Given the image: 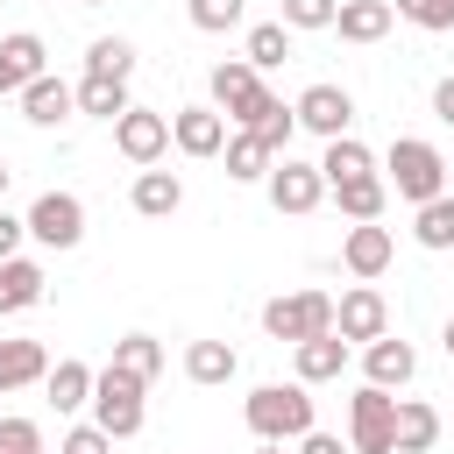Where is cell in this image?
Segmentation results:
<instances>
[{
  "label": "cell",
  "instance_id": "cell-2",
  "mask_svg": "<svg viewBox=\"0 0 454 454\" xmlns=\"http://www.w3.org/2000/svg\"><path fill=\"white\" fill-rule=\"evenodd\" d=\"M390 184H397V199L426 206V199L447 192V156H440L433 142H419V135H397V142H390Z\"/></svg>",
  "mask_w": 454,
  "mask_h": 454
},
{
  "label": "cell",
  "instance_id": "cell-5",
  "mask_svg": "<svg viewBox=\"0 0 454 454\" xmlns=\"http://www.w3.org/2000/svg\"><path fill=\"white\" fill-rule=\"evenodd\" d=\"M348 447L355 454H397V397L362 383L348 397Z\"/></svg>",
  "mask_w": 454,
  "mask_h": 454
},
{
  "label": "cell",
  "instance_id": "cell-38",
  "mask_svg": "<svg viewBox=\"0 0 454 454\" xmlns=\"http://www.w3.org/2000/svg\"><path fill=\"white\" fill-rule=\"evenodd\" d=\"M57 454H114V433H99V426H71Z\"/></svg>",
  "mask_w": 454,
  "mask_h": 454
},
{
  "label": "cell",
  "instance_id": "cell-44",
  "mask_svg": "<svg viewBox=\"0 0 454 454\" xmlns=\"http://www.w3.org/2000/svg\"><path fill=\"white\" fill-rule=\"evenodd\" d=\"M255 454H284V447H277V440H262V447H255Z\"/></svg>",
  "mask_w": 454,
  "mask_h": 454
},
{
  "label": "cell",
  "instance_id": "cell-13",
  "mask_svg": "<svg viewBox=\"0 0 454 454\" xmlns=\"http://www.w3.org/2000/svg\"><path fill=\"white\" fill-rule=\"evenodd\" d=\"M390 255H397V241H390V227H376V220H362V227H348V241H340V262L369 284V277H383L390 270Z\"/></svg>",
  "mask_w": 454,
  "mask_h": 454
},
{
  "label": "cell",
  "instance_id": "cell-36",
  "mask_svg": "<svg viewBox=\"0 0 454 454\" xmlns=\"http://www.w3.org/2000/svg\"><path fill=\"white\" fill-rule=\"evenodd\" d=\"M241 7H248V0H192V28L220 35V28H234V21H241Z\"/></svg>",
  "mask_w": 454,
  "mask_h": 454
},
{
  "label": "cell",
  "instance_id": "cell-34",
  "mask_svg": "<svg viewBox=\"0 0 454 454\" xmlns=\"http://www.w3.org/2000/svg\"><path fill=\"white\" fill-rule=\"evenodd\" d=\"M390 7H397L411 28H433V35H440V28H454V0H390Z\"/></svg>",
  "mask_w": 454,
  "mask_h": 454
},
{
  "label": "cell",
  "instance_id": "cell-20",
  "mask_svg": "<svg viewBox=\"0 0 454 454\" xmlns=\"http://www.w3.org/2000/svg\"><path fill=\"white\" fill-rule=\"evenodd\" d=\"M340 369H348V340H340V333H319V340L298 348V383H305V390H312V383H333Z\"/></svg>",
  "mask_w": 454,
  "mask_h": 454
},
{
  "label": "cell",
  "instance_id": "cell-10",
  "mask_svg": "<svg viewBox=\"0 0 454 454\" xmlns=\"http://www.w3.org/2000/svg\"><path fill=\"white\" fill-rule=\"evenodd\" d=\"M114 149H121L128 163H156V156L170 149V121L149 114V106H128V114L114 121Z\"/></svg>",
  "mask_w": 454,
  "mask_h": 454
},
{
  "label": "cell",
  "instance_id": "cell-25",
  "mask_svg": "<svg viewBox=\"0 0 454 454\" xmlns=\"http://www.w3.org/2000/svg\"><path fill=\"white\" fill-rule=\"evenodd\" d=\"M43 383H50V404H57V411H78V404H92V383H99V369H85V362H57Z\"/></svg>",
  "mask_w": 454,
  "mask_h": 454
},
{
  "label": "cell",
  "instance_id": "cell-33",
  "mask_svg": "<svg viewBox=\"0 0 454 454\" xmlns=\"http://www.w3.org/2000/svg\"><path fill=\"white\" fill-rule=\"evenodd\" d=\"M291 128H298V106L270 99V106H262V121H255L248 135H262V149H270V156H284V149H291Z\"/></svg>",
  "mask_w": 454,
  "mask_h": 454
},
{
  "label": "cell",
  "instance_id": "cell-32",
  "mask_svg": "<svg viewBox=\"0 0 454 454\" xmlns=\"http://www.w3.org/2000/svg\"><path fill=\"white\" fill-rule=\"evenodd\" d=\"M333 199H340V213L362 227V220H376V213H383V199H390V192H383V177H355V184H333Z\"/></svg>",
  "mask_w": 454,
  "mask_h": 454
},
{
  "label": "cell",
  "instance_id": "cell-3",
  "mask_svg": "<svg viewBox=\"0 0 454 454\" xmlns=\"http://www.w3.org/2000/svg\"><path fill=\"white\" fill-rule=\"evenodd\" d=\"M262 333H270V340L305 348V340L333 333V298H326V291H291V298H270V305H262Z\"/></svg>",
  "mask_w": 454,
  "mask_h": 454
},
{
  "label": "cell",
  "instance_id": "cell-42",
  "mask_svg": "<svg viewBox=\"0 0 454 454\" xmlns=\"http://www.w3.org/2000/svg\"><path fill=\"white\" fill-rule=\"evenodd\" d=\"M440 340H447V355H454V319H447V333H440Z\"/></svg>",
  "mask_w": 454,
  "mask_h": 454
},
{
  "label": "cell",
  "instance_id": "cell-14",
  "mask_svg": "<svg viewBox=\"0 0 454 454\" xmlns=\"http://www.w3.org/2000/svg\"><path fill=\"white\" fill-rule=\"evenodd\" d=\"M43 71H50L43 64V35H28V28L0 35V92H28Z\"/></svg>",
  "mask_w": 454,
  "mask_h": 454
},
{
  "label": "cell",
  "instance_id": "cell-39",
  "mask_svg": "<svg viewBox=\"0 0 454 454\" xmlns=\"http://www.w3.org/2000/svg\"><path fill=\"white\" fill-rule=\"evenodd\" d=\"M21 234H28V220H14V213L0 206V262H14V255H21Z\"/></svg>",
  "mask_w": 454,
  "mask_h": 454
},
{
  "label": "cell",
  "instance_id": "cell-40",
  "mask_svg": "<svg viewBox=\"0 0 454 454\" xmlns=\"http://www.w3.org/2000/svg\"><path fill=\"white\" fill-rule=\"evenodd\" d=\"M298 454H355V447H340V440H333V433H319V426H312V433H305V440H298Z\"/></svg>",
  "mask_w": 454,
  "mask_h": 454
},
{
  "label": "cell",
  "instance_id": "cell-27",
  "mask_svg": "<svg viewBox=\"0 0 454 454\" xmlns=\"http://www.w3.org/2000/svg\"><path fill=\"white\" fill-rule=\"evenodd\" d=\"M411 234H419V248H454V192L426 199L419 220H411Z\"/></svg>",
  "mask_w": 454,
  "mask_h": 454
},
{
  "label": "cell",
  "instance_id": "cell-12",
  "mask_svg": "<svg viewBox=\"0 0 454 454\" xmlns=\"http://www.w3.org/2000/svg\"><path fill=\"white\" fill-rule=\"evenodd\" d=\"M170 142L184 156H220L227 149V114L220 106H177L170 114Z\"/></svg>",
  "mask_w": 454,
  "mask_h": 454
},
{
  "label": "cell",
  "instance_id": "cell-4",
  "mask_svg": "<svg viewBox=\"0 0 454 454\" xmlns=\"http://www.w3.org/2000/svg\"><path fill=\"white\" fill-rule=\"evenodd\" d=\"M142 376H128V369H99V383H92V426L99 433H114V440H135L142 433Z\"/></svg>",
  "mask_w": 454,
  "mask_h": 454
},
{
  "label": "cell",
  "instance_id": "cell-8",
  "mask_svg": "<svg viewBox=\"0 0 454 454\" xmlns=\"http://www.w3.org/2000/svg\"><path fill=\"white\" fill-rule=\"evenodd\" d=\"M319 199H326L319 163H298V156H277V163H270V206H277V213H312Z\"/></svg>",
  "mask_w": 454,
  "mask_h": 454
},
{
  "label": "cell",
  "instance_id": "cell-6",
  "mask_svg": "<svg viewBox=\"0 0 454 454\" xmlns=\"http://www.w3.org/2000/svg\"><path fill=\"white\" fill-rule=\"evenodd\" d=\"M213 106L234 121V128H255L262 121V106H270V92H262V71L248 64V57H234V64H213Z\"/></svg>",
  "mask_w": 454,
  "mask_h": 454
},
{
  "label": "cell",
  "instance_id": "cell-1",
  "mask_svg": "<svg viewBox=\"0 0 454 454\" xmlns=\"http://www.w3.org/2000/svg\"><path fill=\"white\" fill-rule=\"evenodd\" d=\"M248 433L255 440H305L312 433V397H305V383H262V390H248Z\"/></svg>",
  "mask_w": 454,
  "mask_h": 454
},
{
  "label": "cell",
  "instance_id": "cell-9",
  "mask_svg": "<svg viewBox=\"0 0 454 454\" xmlns=\"http://www.w3.org/2000/svg\"><path fill=\"white\" fill-rule=\"evenodd\" d=\"M383 326H390V305H383V291L376 284H355V291H340V305H333V333L340 340H383Z\"/></svg>",
  "mask_w": 454,
  "mask_h": 454
},
{
  "label": "cell",
  "instance_id": "cell-24",
  "mask_svg": "<svg viewBox=\"0 0 454 454\" xmlns=\"http://www.w3.org/2000/svg\"><path fill=\"white\" fill-rule=\"evenodd\" d=\"M234 369H241V355H234L227 340H192V348H184V376H192V383H206V390H213V383H227Z\"/></svg>",
  "mask_w": 454,
  "mask_h": 454
},
{
  "label": "cell",
  "instance_id": "cell-43",
  "mask_svg": "<svg viewBox=\"0 0 454 454\" xmlns=\"http://www.w3.org/2000/svg\"><path fill=\"white\" fill-rule=\"evenodd\" d=\"M7 177H14V170H7V163H0V199H7Z\"/></svg>",
  "mask_w": 454,
  "mask_h": 454
},
{
  "label": "cell",
  "instance_id": "cell-37",
  "mask_svg": "<svg viewBox=\"0 0 454 454\" xmlns=\"http://www.w3.org/2000/svg\"><path fill=\"white\" fill-rule=\"evenodd\" d=\"M0 454H43V426L35 419H0Z\"/></svg>",
  "mask_w": 454,
  "mask_h": 454
},
{
  "label": "cell",
  "instance_id": "cell-11",
  "mask_svg": "<svg viewBox=\"0 0 454 454\" xmlns=\"http://www.w3.org/2000/svg\"><path fill=\"white\" fill-rule=\"evenodd\" d=\"M348 121H355V99H348L340 85H305V92H298V128H312V135L340 142V135H348Z\"/></svg>",
  "mask_w": 454,
  "mask_h": 454
},
{
  "label": "cell",
  "instance_id": "cell-41",
  "mask_svg": "<svg viewBox=\"0 0 454 454\" xmlns=\"http://www.w3.org/2000/svg\"><path fill=\"white\" fill-rule=\"evenodd\" d=\"M433 114L454 128V78H440V85H433Z\"/></svg>",
  "mask_w": 454,
  "mask_h": 454
},
{
  "label": "cell",
  "instance_id": "cell-22",
  "mask_svg": "<svg viewBox=\"0 0 454 454\" xmlns=\"http://www.w3.org/2000/svg\"><path fill=\"white\" fill-rule=\"evenodd\" d=\"M319 177H326V184H355V177H376V156H369L355 135H340V142H326V156H319Z\"/></svg>",
  "mask_w": 454,
  "mask_h": 454
},
{
  "label": "cell",
  "instance_id": "cell-29",
  "mask_svg": "<svg viewBox=\"0 0 454 454\" xmlns=\"http://www.w3.org/2000/svg\"><path fill=\"white\" fill-rule=\"evenodd\" d=\"M114 369H128V376H163V340H149V333H128V340H114Z\"/></svg>",
  "mask_w": 454,
  "mask_h": 454
},
{
  "label": "cell",
  "instance_id": "cell-35",
  "mask_svg": "<svg viewBox=\"0 0 454 454\" xmlns=\"http://www.w3.org/2000/svg\"><path fill=\"white\" fill-rule=\"evenodd\" d=\"M340 0H284V28H333Z\"/></svg>",
  "mask_w": 454,
  "mask_h": 454
},
{
  "label": "cell",
  "instance_id": "cell-16",
  "mask_svg": "<svg viewBox=\"0 0 454 454\" xmlns=\"http://www.w3.org/2000/svg\"><path fill=\"white\" fill-rule=\"evenodd\" d=\"M362 369H369V383H376V390H397V383H411V376H419V355H411V340H390V333H383V340H369V348H362Z\"/></svg>",
  "mask_w": 454,
  "mask_h": 454
},
{
  "label": "cell",
  "instance_id": "cell-7",
  "mask_svg": "<svg viewBox=\"0 0 454 454\" xmlns=\"http://www.w3.org/2000/svg\"><path fill=\"white\" fill-rule=\"evenodd\" d=\"M28 234H35L43 248H78V241H85V206H78V192H43V199L28 206Z\"/></svg>",
  "mask_w": 454,
  "mask_h": 454
},
{
  "label": "cell",
  "instance_id": "cell-45",
  "mask_svg": "<svg viewBox=\"0 0 454 454\" xmlns=\"http://www.w3.org/2000/svg\"><path fill=\"white\" fill-rule=\"evenodd\" d=\"M447 192H454V163H447Z\"/></svg>",
  "mask_w": 454,
  "mask_h": 454
},
{
  "label": "cell",
  "instance_id": "cell-15",
  "mask_svg": "<svg viewBox=\"0 0 454 454\" xmlns=\"http://www.w3.org/2000/svg\"><path fill=\"white\" fill-rule=\"evenodd\" d=\"M78 114V85H64V78H35L28 92H21V121H35V128H57V121H71Z\"/></svg>",
  "mask_w": 454,
  "mask_h": 454
},
{
  "label": "cell",
  "instance_id": "cell-31",
  "mask_svg": "<svg viewBox=\"0 0 454 454\" xmlns=\"http://www.w3.org/2000/svg\"><path fill=\"white\" fill-rule=\"evenodd\" d=\"M85 71H92V78H121V85H128V71H135V43L99 35V43L85 50Z\"/></svg>",
  "mask_w": 454,
  "mask_h": 454
},
{
  "label": "cell",
  "instance_id": "cell-46",
  "mask_svg": "<svg viewBox=\"0 0 454 454\" xmlns=\"http://www.w3.org/2000/svg\"><path fill=\"white\" fill-rule=\"evenodd\" d=\"M78 7H99V0H78Z\"/></svg>",
  "mask_w": 454,
  "mask_h": 454
},
{
  "label": "cell",
  "instance_id": "cell-21",
  "mask_svg": "<svg viewBox=\"0 0 454 454\" xmlns=\"http://www.w3.org/2000/svg\"><path fill=\"white\" fill-rule=\"evenodd\" d=\"M440 440V411L426 397H397V454H426Z\"/></svg>",
  "mask_w": 454,
  "mask_h": 454
},
{
  "label": "cell",
  "instance_id": "cell-23",
  "mask_svg": "<svg viewBox=\"0 0 454 454\" xmlns=\"http://www.w3.org/2000/svg\"><path fill=\"white\" fill-rule=\"evenodd\" d=\"M177 206H184V184H177L170 170H142V177H135V213H142V220H170Z\"/></svg>",
  "mask_w": 454,
  "mask_h": 454
},
{
  "label": "cell",
  "instance_id": "cell-17",
  "mask_svg": "<svg viewBox=\"0 0 454 454\" xmlns=\"http://www.w3.org/2000/svg\"><path fill=\"white\" fill-rule=\"evenodd\" d=\"M390 21H397V7H390V0H340V14H333L340 43H383V35H390Z\"/></svg>",
  "mask_w": 454,
  "mask_h": 454
},
{
  "label": "cell",
  "instance_id": "cell-30",
  "mask_svg": "<svg viewBox=\"0 0 454 454\" xmlns=\"http://www.w3.org/2000/svg\"><path fill=\"white\" fill-rule=\"evenodd\" d=\"M284 57H291V28H284V21H255V28H248V64H255V71H277Z\"/></svg>",
  "mask_w": 454,
  "mask_h": 454
},
{
  "label": "cell",
  "instance_id": "cell-26",
  "mask_svg": "<svg viewBox=\"0 0 454 454\" xmlns=\"http://www.w3.org/2000/svg\"><path fill=\"white\" fill-rule=\"evenodd\" d=\"M78 114H92V121H121V114H128V85L85 71V85H78Z\"/></svg>",
  "mask_w": 454,
  "mask_h": 454
},
{
  "label": "cell",
  "instance_id": "cell-19",
  "mask_svg": "<svg viewBox=\"0 0 454 454\" xmlns=\"http://www.w3.org/2000/svg\"><path fill=\"white\" fill-rule=\"evenodd\" d=\"M43 262H28V255H14V262H0V312H28V305H43Z\"/></svg>",
  "mask_w": 454,
  "mask_h": 454
},
{
  "label": "cell",
  "instance_id": "cell-28",
  "mask_svg": "<svg viewBox=\"0 0 454 454\" xmlns=\"http://www.w3.org/2000/svg\"><path fill=\"white\" fill-rule=\"evenodd\" d=\"M270 163H277V156L262 149V135H248V128H241V135H227V177H241V184H248V177H270Z\"/></svg>",
  "mask_w": 454,
  "mask_h": 454
},
{
  "label": "cell",
  "instance_id": "cell-18",
  "mask_svg": "<svg viewBox=\"0 0 454 454\" xmlns=\"http://www.w3.org/2000/svg\"><path fill=\"white\" fill-rule=\"evenodd\" d=\"M50 376V348L43 340H0V397L7 390H28Z\"/></svg>",
  "mask_w": 454,
  "mask_h": 454
}]
</instances>
